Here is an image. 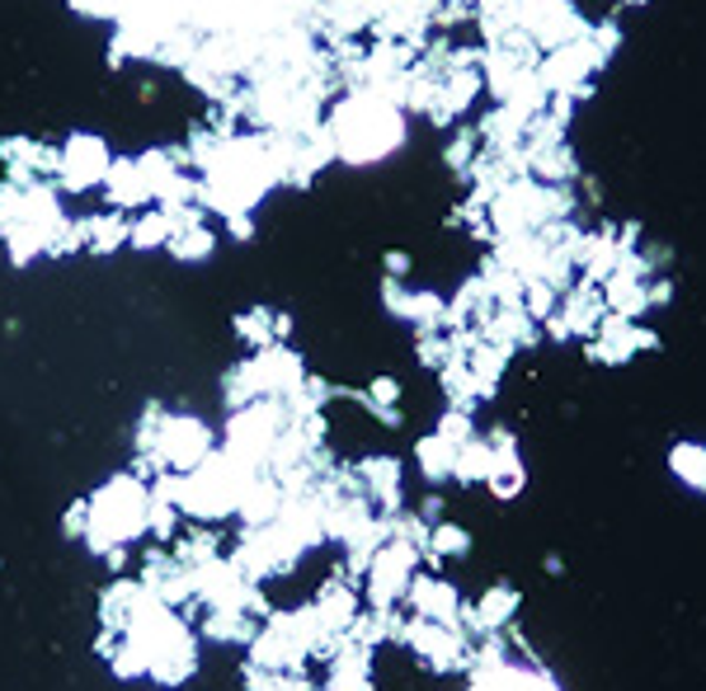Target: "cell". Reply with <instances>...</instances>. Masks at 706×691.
<instances>
[{
  "instance_id": "6da1fadb",
  "label": "cell",
  "mask_w": 706,
  "mask_h": 691,
  "mask_svg": "<svg viewBox=\"0 0 706 691\" xmlns=\"http://www.w3.org/2000/svg\"><path fill=\"white\" fill-rule=\"evenodd\" d=\"M325 132L335 146V161L367 170L391 161L405 146V113L372 90H344L325 109Z\"/></svg>"
},
{
  "instance_id": "7a4b0ae2",
  "label": "cell",
  "mask_w": 706,
  "mask_h": 691,
  "mask_svg": "<svg viewBox=\"0 0 706 691\" xmlns=\"http://www.w3.org/2000/svg\"><path fill=\"white\" fill-rule=\"evenodd\" d=\"M113 165V151L104 136H94V132H75L67 136L62 146H57V189L62 193H94L104 184V174Z\"/></svg>"
},
{
  "instance_id": "3957f363",
  "label": "cell",
  "mask_w": 706,
  "mask_h": 691,
  "mask_svg": "<svg viewBox=\"0 0 706 691\" xmlns=\"http://www.w3.org/2000/svg\"><path fill=\"white\" fill-rule=\"evenodd\" d=\"M594 52H588V43L579 38V43H565V48H552L542 52L537 62V81L546 85V94H571L575 104H584V99H594Z\"/></svg>"
},
{
  "instance_id": "277c9868",
  "label": "cell",
  "mask_w": 706,
  "mask_h": 691,
  "mask_svg": "<svg viewBox=\"0 0 706 691\" xmlns=\"http://www.w3.org/2000/svg\"><path fill=\"white\" fill-rule=\"evenodd\" d=\"M607 315V302H603V287L598 283H575L571 292L561 296V306L546 315V334H552L556 344H565V339H594V329H598V321Z\"/></svg>"
},
{
  "instance_id": "5b68a950",
  "label": "cell",
  "mask_w": 706,
  "mask_h": 691,
  "mask_svg": "<svg viewBox=\"0 0 706 691\" xmlns=\"http://www.w3.org/2000/svg\"><path fill=\"white\" fill-rule=\"evenodd\" d=\"M0 165L6 180H57V146L33 136H0Z\"/></svg>"
},
{
  "instance_id": "8992f818",
  "label": "cell",
  "mask_w": 706,
  "mask_h": 691,
  "mask_svg": "<svg viewBox=\"0 0 706 691\" xmlns=\"http://www.w3.org/2000/svg\"><path fill=\"white\" fill-rule=\"evenodd\" d=\"M481 339L500 344V348L508 353V358H514L518 348H537L542 325L523 311V302H514V306H495V311H490L485 321H481Z\"/></svg>"
},
{
  "instance_id": "52a82bcc",
  "label": "cell",
  "mask_w": 706,
  "mask_h": 691,
  "mask_svg": "<svg viewBox=\"0 0 706 691\" xmlns=\"http://www.w3.org/2000/svg\"><path fill=\"white\" fill-rule=\"evenodd\" d=\"M588 24H594V19H584V10L575 6V0H556L552 10H542L533 24H527V38H533L542 52H552V48H565V43L588 38Z\"/></svg>"
},
{
  "instance_id": "ba28073f",
  "label": "cell",
  "mask_w": 706,
  "mask_h": 691,
  "mask_svg": "<svg viewBox=\"0 0 706 691\" xmlns=\"http://www.w3.org/2000/svg\"><path fill=\"white\" fill-rule=\"evenodd\" d=\"M466 691H561L542 663H500L485 673H471Z\"/></svg>"
},
{
  "instance_id": "9c48e42d",
  "label": "cell",
  "mask_w": 706,
  "mask_h": 691,
  "mask_svg": "<svg viewBox=\"0 0 706 691\" xmlns=\"http://www.w3.org/2000/svg\"><path fill=\"white\" fill-rule=\"evenodd\" d=\"M75 226H81V250H85V254H113V250H123V245H128L132 216L104 207V212L75 216Z\"/></svg>"
},
{
  "instance_id": "30bf717a",
  "label": "cell",
  "mask_w": 706,
  "mask_h": 691,
  "mask_svg": "<svg viewBox=\"0 0 706 691\" xmlns=\"http://www.w3.org/2000/svg\"><path fill=\"white\" fill-rule=\"evenodd\" d=\"M527 174L542 184H579V155L571 142H556V146H542V151H527Z\"/></svg>"
},
{
  "instance_id": "8fae6325",
  "label": "cell",
  "mask_w": 706,
  "mask_h": 691,
  "mask_svg": "<svg viewBox=\"0 0 706 691\" xmlns=\"http://www.w3.org/2000/svg\"><path fill=\"white\" fill-rule=\"evenodd\" d=\"M523 132H527V113L508 109V104H495V109H490L481 123H476L481 146H490V151H514V146H523Z\"/></svg>"
},
{
  "instance_id": "7c38bea8",
  "label": "cell",
  "mask_w": 706,
  "mask_h": 691,
  "mask_svg": "<svg viewBox=\"0 0 706 691\" xmlns=\"http://www.w3.org/2000/svg\"><path fill=\"white\" fill-rule=\"evenodd\" d=\"M603 302H607V311L626 315V321H645V315H650L645 283L632 278V273H607V278H603Z\"/></svg>"
},
{
  "instance_id": "4fadbf2b",
  "label": "cell",
  "mask_w": 706,
  "mask_h": 691,
  "mask_svg": "<svg viewBox=\"0 0 706 691\" xmlns=\"http://www.w3.org/2000/svg\"><path fill=\"white\" fill-rule=\"evenodd\" d=\"M514 611H518V592L500 583L495 592H485V598H481V607L466 617V626L481 630V636H490V630H504L508 621H514Z\"/></svg>"
},
{
  "instance_id": "5bb4252c",
  "label": "cell",
  "mask_w": 706,
  "mask_h": 691,
  "mask_svg": "<svg viewBox=\"0 0 706 691\" xmlns=\"http://www.w3.org/2000/svg\"><path fill=\"white\" fill-rule=\"evenodd\" d=\"M466 367H471V377H476V390H481V400L485 395H495L500 377H504V367H508V353L500 344H490V339H476V348L466 353Z\"/></svg>"
},
{
  "instance_id": "9a60e30c",
  "label": "cell",
  "mask_w": 706,
  "mask_h": 691,
  "mask_svg": "<svg viewBox=\"0 0 706 691\" xmlns=\"http://www.w3.org/2000/svg\"><path fill=\"white\" fill-rule=\"evenodd\" d=\"M174 260H184V264H203L212 250H218V235H212V226H208V216L203 222H189V226H174V235H170V245H165Z\"/></svg>"
},
{
  "instance_id": "2e32d148",
  "label": "cell",
  "mask_w": 706,
  "mask_h": 691,
  "mask_svg": "<svg viewBox=\"0 0 706 691\" xmlns=\"http://www.w3.org/2000/svg\"><path fill=\"white\" fill-rule=\"evenodd\" d=\"M410 598H415V607L424 611V621H438V626H457V592L443 588L434 579H420L415 588H410Z\"/></svg>"
},
{
  "instance_id": "e0dca14e",
  "label": "cell",
  "mask_w": 706,
  "mask_h": 691,
  "mask_svg": "<svg viewBox=\"0 0 706 691\" xmlns=\"http://www.w3.org/2000/svg\"><path fill=\"white\" fill-rule=\"evenodd\" d=\"M476 278L485 283V292H490V302L495 306H514V302H523V278L508 264H500L495 254H485L481 260V273Z\"/></svg>"
},
{
  "instance_id": "ac0fdd59",
  "label": "cell",
  "mask_w": 706,
  "mask_h": 691,
  "mask_svg": "<svg viewBox=\"0 0 706 691\" xmlns=\"http://www.w3.org/2000/svg\"><path fill=\"white\" fill-rule=\"evenodd\" d=\"M669 470L678 485H688L693 494H706V447L702 443H674L669 447Z\"/></svg>"
},
{
  "instance_id": "d6986e66",
  "label": "cell",
  "mask_w": 706,
  "mask_h": 691,
  "mask_svg": "<svg viewBox=\"0 0 706 691\" xmlns=\"http://www.w3.org/2000/svg\"><path fill=\"white\" fill-rule=\"evenodd\" d=\"M170 212L165 207H147V212H137L132 216V235H128V245L132 250H165L170 245Z\"/></svg>"
},
{
  "instance_id": "ffe728a7",
  "label": "cell",
  "mask_w": 706,
  "mask_h": 691,
  "mask_svg": "<svg viewBox=\"0 0 706 691\" xmlns=\"http://www.w3.org/2000/svg\"><path fill=\"white\" fill-rule=\"evenodd\" d=\"M476 155H481V136H476V128H453V142L443 146V165L453 170V180L466 184V174H471V165H476Z\"/></svg>"
},
{
  "instance_id": "44dd1931",
  "label": "cell",
  "mask_w": 706,
  "mask_h": 691,
  "mask_svg": "<svg viewBox=\"0 0 706 691\" xmlns=\"http://www.w3.org/2000/svg\"><path fill=\"white\" fill-rule=\"evenodd\" d=\"M588 52H594V67L603 71L607 62H613L617 57V48H622V19L617 14H603V19H594V24H588Z\"/></svg>"
},
{
  "instance_id": "7402d4cb",
  "label": "cell",
  "mask_w": 706,
  "mask_h": 691,
  "mask_svg": "<svg viewBox=\"0 0 706 691\" xmlns=\"http://www.w3.org/2000/svg\"><path fill=\"white\" fill-rule=\"evenodd\" d=\"M490 466H495V451H490V443H462L457 447V461H453V476L462 480V485H471V480H485L490 476Z\"/></svg>"
},
{
  "instance_id": "603a6c76",
  "label": "cell",
  "mask_w": 706,
  "mask_h": 691,
  "mask_svg": "<svg viewBox=\"0 0 706 691\" xmlns=\"http://www.w3.org/2000/svg\"><path fill=\"white\" fill-rule=\"evenodd\" d=\"M453 461H457V447L447 443V438H438V433H434V438H424V443H420V470H424L428 480L453 476Z\"/></svg>"
},
{
  "instance_id": "cb8c5ba5",
  "label": "cell",
  "mask_w": 706,
  "mask_h": 691,
  "mask_svg": "<svg viewBox=\"0 0 706 691\" xmlns=\"http://www.w3.org/2000/svg\"><path fill=\"white\" fill-rule=\"evenodd\" d=\"M241 334H250V339H260L269 348L273 334H288V321L273 311H250V315H241Z\"/></svg>"
},
{
  "instance_id": "d4e9b609",
  "label": "cell",
  "mask_w": 706,
  "mask_h": 691,
  "mask_svg": "<svg viewBox=\"0 0 706 691\" xmlns=\"http://www.w3.org/2000/svg\"><path fill=\"white\" fill-rule=\"evenodd\" d=\"M466 546H471V541H466L462 527H438L434 537H428V556H434V560H438V556H466Z\"/></svg>"
},
{
  "instance_id": "484cf974",
  "label": "cell",
  "mask_w": 706,
  "mask_h": 691,
  "mask_svg": "<svg viewBox=\"0 0 706 691\" xmlns=\"http://www.w3.org/2000/svg\"><path fill=\"white\" fill-rule=\"evenodd\" d=\"M367 480H372V489H377L386 504H396V461H386V457L372 461L367 466Z\"/></svg>"
},
{
  "instance_id": "4316f807",
  "label": "cell",
  "mask_w": 706,
  "mask_h": 691,
  "mask_svg": "<svg viewBox=\"0 0 706 691\" xmlns=\"http://www.w3.org/2000/svg\"><path fill=\"white\" fill-rule=\"evenodd\" d=\"M438 438H447L453 447H462V443H471V438H476V433H471V419H466V414H462V409H453V414H447V419H443Z\"/></svg>"
},
{
  "instance_id": "83f0119b",
  "label": "cell",
  "mask_w": 706,
  "mask_h": 691,
  "mask_svg": "<svg viewBox=\"0 0 706 691\" xmlns=\"http://www.w3.org/2000/svg\"><path fill=\"white\" fill-rule=\"evenodd\" d=\"M645 296H650V311L669 306V302H674V278H669V273H659V278L645 283Z\"/></svg>"
},
{
  "instance_id": "f1b7e54d",
  "label": "cell",
  "mask_w": 706,
  "mask_h": 691,
  "mask_svg": "<svg viewBox=\"0 0 706 691\" xmlns=\"http://www.w3.org/2000/svg\"><path fill=\"white\" fill-rule=\"evenodd\" d=\"M641 254H645V264H650L655 273H664V268L674 264V250L669 245H641Z\"/></svg>"
},
{
  "instance_id": "f546056e",
  "label": "cell",
  "mask_w": 706,
  "mask_h": 691,
  "mask_svg": "<svg viewBox=\"0 0 706 691\" xmlns=\"http://www.w3.org/2000/svg\"><path fill=\"white\" fill-rule=\"evenodd\" d=\"M382 268H386V278H401V283H405V273H410V254H405V250H386Z\"/></svg>"
},
{
  "instance_id": "4dcf8cb0",
  "label": "cell",
  "mask_w": 706,
  "mask_h": 691,
  "mask_svg": "<svg viewBox=\"0 0 706 691\" xmlns=\"http://www.w3.org/2000/svg\"><path fill=\"white\" fill-rule=\"evenodd\" d=\"M622 6H626V10H641V6H650V0H622Z\"/></svg>"
}]
</instances>
